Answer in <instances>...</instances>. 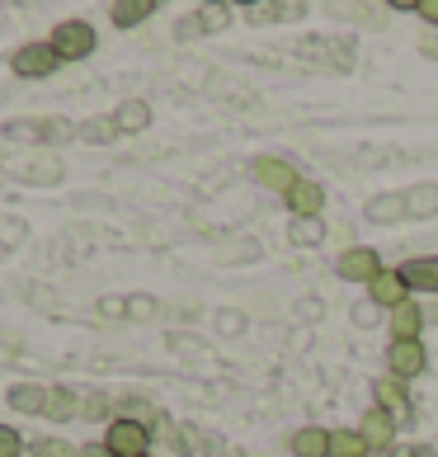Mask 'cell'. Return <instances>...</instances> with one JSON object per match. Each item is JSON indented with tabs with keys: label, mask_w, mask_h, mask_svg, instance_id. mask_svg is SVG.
<instances>
[{
	"label": "cell",
	"mask_w": 438,
	"mask_h": 457,
	"mask_svg": "<svg viewBox=\"0 0 438 457\" xmlns=\"http://www.w3.org/2000/svg\"><path fill=\"white\" fill-rule=\"evenodd\" d=\"M335 269H340V278H349V283H373L377 274H382V255H377V250L373 245H353V250H344V255H340V264H335Z\"/></svg>",
	"instance_id": "8992f818"
},
{
	"label": "cell",
	"mask_w": 438,
	"mask_h": 457,
	"mask_svg": "<svg viewBox=\"0 0 438 457\" xmlns=\"http://www.w3.org/2000/svg\"><path fill=\"white\" fill-rule=\"evenodd\" d=\"M113 411V401L104 396V392H90V396H80V415L86 420H104Z\"/></svg>",
	"instance_id": "4316f807"
},
{
	"label": "cell",
	"mask_w": 438,
	"mask_h": 457,
	"mask_svg": "<svg viewBox=\"0 0 438 457\" xmlns=\"http://www.w3.org/2000/svg\"><path fill=\"white\" fill-rule=\"evenodd\" d=\"M255 179L264 184V189H274V194L288 198V194H293V184H297L302 175H297L283 156H260V161H255Z\"/></svg>",
	"instance_id": "30bf717a"
},
{
	"label": "cell",
	"mask_w": 438,
	"mask_h": 457,
	"mask_svg": "<svg viewBox=\"0 0 438 457\" xmlns=\"http://www.w3.org/2000/svg\"><path fill=\"white\" fill-rule=\"evenodd\" d=\"M429 326V312L419 307V302L410 297L406 307H396V312H386V330H392V340H419Z\"/></svg>",
	"instance_id": "ba28073f"
},
{
	"label": "cell",
	"mask_w": 438,
	"mask_h": 457,
	"mask_svg": "<svg viewBox=\"0 0 438 457\" xmlns=\"http://www.w3.org/2000/svg\"><path fill=\"white\" fill-rule=\"evenodd\" d=\"M71 415H80V396L71 386H53L47 392V420H71Z\"/></svg>",
	"instance_id": "ac0fdd59"
},
{
	"label": "cell",
	"mask_w": 438,
	"mask_h": 457,
	"mask_svg": "<svg viewBox=\"0 0 438 457\" xmlns=\"http://www.w3.org/2000/svg\"><path fill=\"white\" fill-rule=\"evenodd\" d=\"M76 132L86 142H113L118 137V123H113V118H90V123H80Z\"/></svg>",
	"instance_id": "cb8c5ba5"
},
{
	"label": "cell",
	"mask_w": 438,
	"mask_h": 457,
	"mask_svg": "<svg viewBox=\"0 0 438 457\" xmlns=\"http://www.w3.org/2000/svg\"><path fill=\"white\" fill-rule=\"evenodd\" d=\"M33 457H80V448H71L66 438H38V444H33Z\"/></svg>",
	"instance_id": "484cf974"
},
{
	"label": "cell",
	"mask_w": 438,
	"mask_h": 457,
	"mask_svg": "<svg viewBox=\"0 0 438 457\" xmlns=\"http://www.w3.org/2000/svg\"><path fill=\"white\" fill-rule=\"evenodd\" d=\"M434 212H438V189H434V184L406 194V217H434Z\"/></svg>",
	"instance_id": "44dd1931"
},
{
	"label": "cell",
	"mask_w": 438,
	"mask_h": 457,
	"mask_svg": "<svg viewBox=\"0 0 438 457\" xmlns=\"http://www.w3.org/2000/svg\"><path fill=\"white\" fill-rule=\"evenodd\" d=\"M151 14H156V0H118V5L109 10V20L118 29H137L142 20H151Z\"/></svg>",
	"instance_id": "5bb4252c"
},
{
	"label": "cell",
	"mask_w": 438,
	"mask_h": 457,
	"mask_svg": "<svg viewBox=\"0 0 438 457\" xmlns=\"http://www.w3.org/2000/svg\"><path fill=\"white\" fill-rule=\"evenodd\" d=\"M415 293H410V283L401 278V269H382V274L368 283V302L373 307H386V312H396V307H406Z\"/></svg>",
	"instance_id": "5b68a950"
},
{
	"label": "cell",
	"mask_w": 438,
	"mask_h": 457,
	"mask_svg": "<svg viewBox=\"0 0 438 457\" xmlns=\"http://www.w3.org/2000/svg\"><path fill=\"white\" fill-rule=\"evenodd\" d=\"M47 43H53V53L62 62H80V57L95 53V29L86 20H66V24L53 29V38H47Z\"/></svg>",
	"instance_id": "7a4b0ae2"
},
{
	"label": "cell",
	"mask_w": 438,
	"mask_h": 457,
	"mask_svg": "<svg viewBox=\"0 0 438 457\" xmlns=\"http://www.w3.org/2000/svg\"><path fill=\"white\" fill-rule=\"evenodd\" d=\"M368 217L373 222H396V217H406V194H382L368 203Z\"/></svg>",
	"instance_id": "ffe728a7"
},
{
	"label": "cell",
	"mask_w": 438,
	"mask_h": 457,
	"mask_svg": "<svg viewBox=\"0 0 438 457\" xmlns=\"http://www.w3.org/2000/svg\"><path fill=\"white\" fill-rule=\"evenodd\" d=\"M396 429H401V425H396V420L382 411V405H373V411H363V420H359V434L368 438V448H373V453H386V448H392Z\"/></svg>",
	"instance_id": "9c48e42d"
},
{
	"label": "cell",
	"mask_w": 438,
	"mask_h": 457,
	"mask_svg": "<svg viewBox=\"0 0 438 457\" xmlns=\"http://www.w3.org/2000/svg\"><path fill=\"white\" fill-rule=\"evenodd\" d=\"M288 208H293V217H321L326 189H321V184H316L311 175H302V179L293 184V194H288Z\"/></svg>",
	"instance_id": "8fae6325"
},
{
	"label": "cell",
	"mask_w": 438,
	"mask_h": 457,
	"mask_svg": "<svg viewBox=\"0 0 438 457\" xmlns=\"http://www.w3.org/2000/svg\"><path fill=\"white\" fill-rule=\"evenodd\" d=\"M20 453H24V438L10 425H0V457H20Z\"/></svg>",
	"instance_id": "83f0119b"
},
{
	"label": "cell",
	"mask_w": 438,
	"mask_h": 457,
	"mask_svg": "<svg viewBox=\"0 0 438 457\" xmlns=\"http://www.w3.org/2000/svg\"><path fill=\"white\" fill-rule=\"evenodd\" d=\"M425 363H429L425 340H392V349H386V378L410 382V378L425 372Z\"/></svg>",
	"instance_id": "3957f363"
},
{
	"label": "cell",
	"mask_w": 438,
	"mask_h": 457,
	"mask_svg": "<svg viewBox=\"0 0 438 457\" xmlns=\"http://www.w3.org/2000/svg\"><path fill=\"white\" fill-rule=\"evenodd\" d=\"M288 236H293V245H316L326 236V222H321V217H293Z\"/></svg>",
	"instance_id": "7402d4cb"
},
{
	"label": "cell",
	"mask_w": 438,
	"mask_h": 457,
	"mask_svg": "<svg viewBox=\"0 0 438 457\" xmlns=\"http://www.w3.org/2000/svg\"><path fill=\"white\" fill-rule=\"evenodd\" d=\"M419 47H425V53H429V57H438V29H429V33H425V38H419Z\"/></svg>",
	"instance_id": "f546056e"
},
{
	"label": "cell",
	"mask_w": 438,
	"mask_h": 457,
	"mask_svg": "<svg viewBox=\"0 0 438 457\" xmlns=\"http://www.w3.org/2000/svg\"><path fill=\"white\" fill-rule=\"evenodd\" d=\"M425 457H434V453H425Z\"/></svg>",
	"instance_id": "1f68e13d"
},
{
	"label": "cell",
	"mask_w": 438,
	"mask_h": 457,
	"mask_svg": "<svg viewBox=\"0 0 438 457\" xmlns=\"http://www.w3.org/2000/svg\"><path fill=\"white\" fill-rule=\"evenodd\" d=\"M104 444L113 457H151V429L137 425V420H128V415H118L104 434Z\"/></svg>",
	"instance_id": "6da1fadb"
},
{
	"label": "cell",
	"mask_w": 438,
	"mask_h": 457,
	"mask_svg": "<svg viewBox=\"0 0 438 457\" xmlns=\"http://www.w3.org/2000/svg\"><path fill=\"white\" fill-rule=\"evenodd\" d=\"M113 123H118V132H142L151 123V109L142 104V99H128V104L113 113Z\"/></svg>",
	"instance_id": "d6986e66"
},
{
	"label": "cell",
	"mask_w": 438,
	"mask_h": 457,
	"mask_svg": "<svg viewBox=\"0 0 438 457\" xmlns=\"http://www.w3.org/2000/svg\"><path fill=\"white\" fill-rule=\"evenodd\" d=\"M288 444H293V457H330V429L307 425V429H297Z\"/></svg>",
	"instance_id": "4fadbf2b"
},
{
	"label": "cell",
	"mask_w": 438,
	"mask_h": 457,
	"mask_svg": "<svg viewBox=\"0 0 438 457\" xmlns=\"http://www.w3.org/2000/svg\"><path fill=\"white\" fill-rule=\"evenodd\" d=\"M10 66L20 76H29V80H43V76H53L57 66H62V57L53 53V43H24L20 53L10 57Z\"/></svg>",
	"instance_id": "277c9868"
},
{
	"label": "cell",
	"mask_w": 438,
	"mask_h": 457,
	"mask_svg": "<svg viewBox=\"0 0 438 457\" xmlns=\"http://www.w3.org/2000/svg\"><path fill=\"white\" fill-rule=\"evenodd\" d=\"M227 20H231V10H227V5H203L189 24H194L198 33H217V29H227ZM194 29H189V33H194Z\"/></svg>",
	"instance_id": "603a6c76"
},
{
	"label": "cell",
	"mask_w": 438,
	"mask_h": 457,
	"mask_svg": "<svg viewBox=\"0 0 438 457\" xmlns=\"http://www.w3.org/2000/svg\"><path fill=\"white\" fill-rule=\"evenodd\" d=\"M283 14H302V5H245V20H255V24H269V20H283Z\"/></svg>",
	"instance_id": "d4e9b609"
},
{
	"label": "cell",
	"mask_w": 438,
	"mask_h": 457,
	"mask_svg": "<svg viewBox=\"0 0 438 457\" xmlns=\"http://www.w3.org/2000/svg\"><path fill=\"white\" fill-rule=\"evenodd\" d=\"M47 132H53V137H71V123H62V118H53V123H10L5 128V137H33V142H43Z\"/></svg>",
	"instance_id": "e0dca14e"
},
{
	"label": "cell",
	"mask_w": 438,
	"mask_h": 457,
	"mask_svg": "<svg viewBox=\"0 0 438 457\" xmlns=\"http://www.w3.org/2000/svg\"><path fill=\"white\" fill-rule=\"evenodd\" d=\"M80 457H113L109 444H90V448H80Z\"/></svg>",
	"instance_id": "4dcf8cb0"
},
{
	"label": "cell",
	"mask_w": 438,
	"mask_h": 457,
	"mask_svg": "<svg viewBox=\"0 0 438 457\" xmlns=\"http://www.w3.org/2000/svg\"><path fill=\"white\" fill-rule=\"evenodd\" d=\"M330 457H373L359 429H330Z\"/></svg>",
	"instance_id": "2e32d148"
},
{
	"label": "cell",
	"mask_w": 438,
	"mask_h": 457,
	"mask_svg": "<svg viewBox=\"0 0 438 457\" xmlns=\"http://www.w3.org/2000/svg\"><path fill=\"white\" fill-rule=\"evenodd\" d=\"M419 20L429 29H438V0H419Z\"/></svg>",
	"instance_id": "f1b7e54d"
},
{
	"label": "cell",
	"mask_w": 438,
	"mask_h": 457,
	"mask_svg": "<svg viewBox=\"0 0 438 457\" xmlns=\"http://www.w3.org/2000/svg\"><path fill=\"white\" fill-rule=\"evenodd\" d=\"M373 392H377V405L396 420V425H410V420H415L410 392H406V382H401V378H382V382L373 386Z\"/></svg>",
	"instance_id": "52a82bcc"
},
{
	"label": "cell",
	"mask_w": 438,
	"mask_h": 457,
	"mask_svg": "<svg viewBox=\"0 0 438 457\" xmlns=\"http://www.w3.org/2000/svg\"><path fill=\"white\" fill-rule=\"evenodd\" d=\"M10 405L20 415H47V392L33 382H20V386H10Z\"/></svg>",
	"instance_id": "9a60e30c"
},
{
	"label": "cell",
	"mask_w": 438,
	"mask_h": 457,
	"mask_svg": "<svg viewBox=\"0 0 438 457\" xmlns=\"http://www.w3.org/2000/svg\"><path fill=\"white\" fill-rule=\"evenodd\" d=\"M401 278L410 283V293H434L438 297V255H419L401 264Z\"/></svg>",
	"instance_id": "7c38bea8"
}]
</instances>
